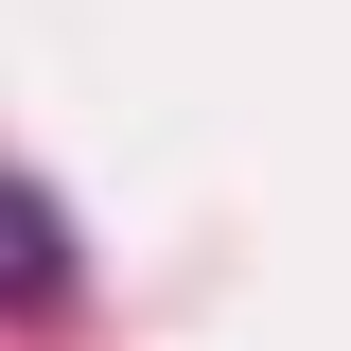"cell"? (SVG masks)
Wrapping results in <instances>:
<instances>
[{
  "label": "cell",
  "mask_w": 351,
  "mask_h": 351,
  "mask_svg": "<svg viewBox=\"0 0 351 351\" xmlns=\"http://www.w3.org/2000/svg\"><path fill=\"white\" fill-rule=\"evenodd\" d=\"M53 299H71V228H53V193L0 176V316H53Z\"/></svg>",
  "instance_id": "6da1fadb"
}]
</instances>
